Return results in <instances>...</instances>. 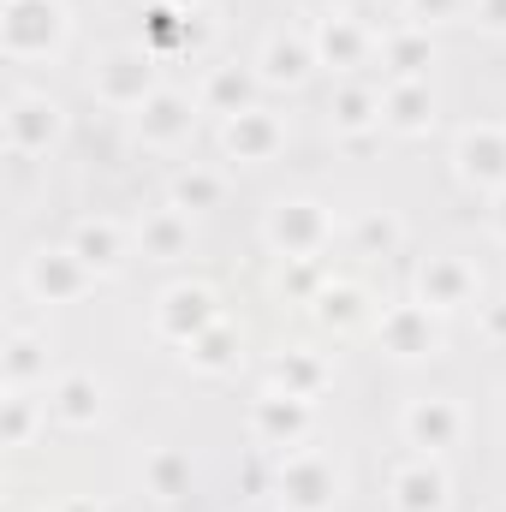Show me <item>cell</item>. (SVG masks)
<instances>
[{"mask_svg":"<svg viewBox=\"0 0 506 512\" xmlns=\"http://www.w3.org/2000/svg\"><path fill=\"white\" fill-rule=\"evenodd\" d=\"M66 6L60 0H6V18H0V42L12 60H48L60 54L66 42Z\"/></svg>","mask_w":506,"mask_h":512,"instance_id":"1","label":"cell"},{"mask_svg":"<svg viewBox=\"0 0 506 512\" xmlns=\"http://www.w3.org/2000/svg\"><path fill=\"white\" fill-rule=\"evenodd\" d=\"M90 90H96V102H108V108H143L161 84H155V54L149 48H120V54H108L96 72H90Z\"/></svg>","mask_w":506,"mask_h":512,"instance_id":"2","label":"cell"},{"mask_svg":"<svg viewBox=\"0 0 506 512\" xmlns=\"http://www.w3.org/2000/svg\"><path fill=\"white\" fill-rule=\"evenodd\" d=\"M328 233H334V221H328V209H322V203H310V197L274 203V215H268V245H274L280 256H292V262L322 256Z\"/></svg>","mask_w":506,"mask_h":512,"instance_id":"3","label":"cell"},{"mask_svg":"<svg viewBox=\"0 0 506 512\" xmlns=\"http://www.w3.org/2000/svg\"><path fill=\"white\" fill-rule=\"evenodd\" d=\"M340 501V471L322 453H292L280 459V507L286 512H334Z\"/></svg>","mask_w":506,"mask_h":512,"instance_id":"4","label":"cell"},{"mask_svg":"<svg viewBox=\"0 0 506 512\" xmlns=\"http://www.w3.org/2000/svg\"><path fill=\"white\" fill-rule=\"evenodd\" d=\"M376 340L381 352H393L399 364H417V358H435L441 352V322L429 304H393L376 316Z\"/></svg>","mask_w":506,"mask_h":512,"instance_id":"5","label":"cell"},{"mask_svg":"<svg viewBox=\"0 0 506 512\" xmlns=\"http://www.w3.org/2000/svg\"><path fill=\"white\" fill-rule=\"evenodd\" d=\"M60 131H66L60 102H48V96H36V90H18V96L6 102V149H12L18 161H24V155H42Z\"/></svg>","mask_w":506,"mask_h":512,"instance_id":"6","label":"cell"},{"mask_svg":"<svg viewBox=\"0 0 506 512\" xmlns=\"http://www.w3.org/2000/svg\"><path fill=\"white\" fill-rule=\"evenodd\" d=\"M221 322V304H215V292L209 286H173V292H161V304H155V334L161 340H173V346H191L203 328H215Z\"/></svg>","mask_w":506,"mask_h":512,"instance_id":"7","label":"cell"},{"mask_svg":"<svg viewBox=\"0 0 506 512\" xmlns=\"http://www.w3.org/2000/svg\"><path fill=\"white\" fill-rule=\"evenodd\" d=\"M453 161H459V179H465V185H477V191L495 197L506 185V131L501 126H465Z\"/></svg>","mask_w":506,"mask_h":512,"instance_id":"8","label":"cell"},{"mask_svg":"<svg viewBox=\"0 0 506 512\" xmlns=\"http://www.w3.org/2000/svg\"><path fill=\"white\" fill-rule=\"evenodd\" d=\"M24 286H30L42 304H72V298H84L90 268L78 262L72 245H60V251H36L30 256V268H24Z\"/></svg>","mask_w":506,"mask_h":512,"instance_id":"9","label":"cell"},{"mask_svg":"<svg viewBox=\"0 0 506 512\" xmlns=\"http://www.w3.org/2000/svg\"><path fill=\"white\" fill-rule=\"evenodd\" d=\"M251 435L268 441V447H298V441L310 435V399L268 387V393L251 405Z\"/></svg>","mask_w":506,"mask_h":512,"instance_id":"10","label":"cell"},{"mask_svg":"<svg viewBox=\"0 0 506 512\" xmlns=\"http://www.w3.org/2000/svg\"><path fill=\"white\" fill-rule=\"evenodd\" d=\"M477 298V268L459 262V256H429L423 274H417V304H429L435 316L441 310H465Z\"/></svg>","mask_w":506,"mask_h":512,"instance_id":"11","label":"cell"},{"mask_svg":"<svg viewBox=\"0 0 506 512\" xmlns=\"http://www.w3.org/2000/svg\"><path fill=\"white\" fill-rule=\"evenodd\" d=\"M459 429H465V411L453 399H411L405 405V441L417 453H429V459L459 447Z\"/></svg>","mask_w":506,"mask_h":512,"instance_id":"12","label":"cell"},{"mask_svg":"<svg viewBox=\"0 0 506 512\" xmlns=\"http://www.w3.org/2000/svg\"><path fill=\"white\" fill-rule=\"evenodd\" d=\"M393 507L399 512H447V471L429 453H411L405 465H393Z\"/></svg>","mask_w":506,"mask_h":512,"instance_id":"13","label":"cell"},{"mask_svg":"<svg viewBox=\"0 0 506 512\" xmlns=\"http://www.w3.org/2000/svg\"><path fill=\"white\" fill-rule=\"evenodd\" d=\"M197 126V108L179 96V90H155L143 108H137V137L149 143V149H179L185 137Z\"/></svg>","mask_w":506,"mask_h":512,"instance_id":"14","label":"cell"},{"mask_svg":"<svg viewBox=\"0 0 506 512\" xmlns=\"http://www.w3.org/2000/svg\"><path fill=\"white\" fill-rule=\"evenodd\" d=\"M221 143H227V155H239V161H268V155L286 143V126H280L268 108H245V114H227Z\"/></svg>","mask_w":506,"mask_h":512,"instance_id":"15","label":"cell"},{"mask_svg":"<svg viewBox=\"0 0 506 512\" xmlns=\"http://www.w3.org/2000/svg\"><path fill=\"white\" fill-rule=\"evenodd\" d=\"M72 251H78V262H84L90 274H114V268L126 262V233H120V221L90 215V221L72 227Z\"/></svg>","mask_w":506,"mask_h":512,"instance_id":"16","label":"cell"},{"mask_svg":"<svg viewBox=\"0 0 506 512\" xmlns=\"http://www.w3.org/2000/svg\"><path fill=\"white\" fill-rule=\"evenodd\" d=\"M48 417H60L66 429H90V423L102 417V382L84 376V370L60 376V382L48 387Z\"/></svg>","mask_w":506,"mask_h":512,"instance_id":"17","label":"cell"},{"mask_svg":"<svg viewBox=\"0 0 506 512\" xmlns=\"http://www.w3.org/2000/svg\"><path fill=\"white\" fill-rule=\"evenodd\" d=\"M429 120H435V96H429L423 78H393V84L381 90V126L429 131Z\"/></svg>","mask_w":506,"mask_h":512,"instance_id":"18","label":"cell"},{"mask_svg":"<svg viewBox=\"0 0 506 512\" xmlns=\"http://www.w3.org/2000/svg\"><path fill=\"white\" fill-rule=\"evenodd\" d=\"M310 48H316V66H340V72H352V66H364L370 36H364L358 18H322Z\"/></svg>","mask_w":506,"mask_h":512,"instance_id":"19","label":"cell"},{"mask_svg":"<svg viewBox=\"0 0 506 512\" xmlns=\"http://www.w3.org/2000/svg\"><path fill=\"white\" fill-rule=\"evenodd\" d=\"M137 251L155 256V262H173V256L191 251V215L185 209H155V215H143L137 221Z\"/></svg>","mask_w":506,"mask_h":512,"instance_id":"20","label":"cell"},{"mask_svg":"<svg viewBox=\"0 0 506 512\" xmlns=\"http://www.w3.org/2000/svg\"><path fill=\"white\" fill-rule=\"evenodd\" d=\"M316 66V48L298 42V36H268L262 54H256V78L262 84H304Z\"/></svg>","mask_w":506,"mask_h":512,"instance_id":"21","label":"cell"},{"mask_svg":"<svg viewBox=\"0 0 506 512\" xmlns=\"http://www.w3.org/2000/svg\"><path fill=\"white\" fill-rule=\"evenodd\" d=\"M328 120H334V131H340V137H364V131H376L381 126V90H364V84L334 90Z\"/></svg>","mask_w":506,"mask_h":512,"instance_id":"22","label":"cell"},{"mask_svg":"<svg viewBox=\"0 0 506 512\" xmlns=\"http://www.w3.org/2000/svg\"><path fill=\"white\" fill-rule=\"evenodd\" d=\"M30 382H48V346L24 328L6 340V393H30Z\"/></svg>","mask_w":506,"mask_h":512,"instance_id":"23","label":"cell"},{"mask_svg":"<svg viewBox=\"0 0 506 512\" xmlns=\"http://www.w3.org/2000/svg\"><path fill=\"white\" fill-rule=\"evenodd\" d=\"M364 316H370L364 286H352V280H328V286L316 292V322H328V328H358Z\"/></svg>","mask_w":506,"mask_h":512,"instance_id":"24","label":"cell"},{"mask_svg":"<svg viewBox=\"0 0 506 512\" xmlns=\"http://www.w3.org/2000/svg\"><path fill=\"white\" fill-rule=\"evenodd\" d=\"M143 489H149L155 501H179V495L191 489V459H185L179 447L149 453V459H143Z\"/></svg>","mask_w":506,"mask_h":512,"instance_id":"25","label":"cell"},{"mask_svg":"<svg viewBox=\"0 0 506 512\" xmlns=\"http://www.w3.org/2000/svg\"><path fill=\"white\" fill-rule=\"evenodd\" d=\"M185 358L197 364V370H209V376H221V370H233V358H239V328L221 316L215 328H203L191 346H185Z\"/></svg>","mask_w":506,"mask_h":512,"instance_id":"26","label":"cell"},{"mask_svg":"<svg viewBox=\"0 0 506 512\" xmlns=\"http://www.w3.org/2000/svg\"><path fill=\"white\" fill-rule=\"evenodd\" d=\"M251 84H256L251 72L221 66V72H209V84H203V108H215V114H245V108H256Z\"/></svg>","mask_w":506,"mask_h":512,"instance_id":"27","label":"cell"},{"mask_svg":"<svg viewBox=\"0 0 506 512\" xmlns=\"http://www.w3.org/2000/svg\"><path fill=\"white\" fill-rule=\"evenodd\" d=\"M221 173H209V167H185L179 179H173V209H185V215H197V209H215L221 203Z\"/></svg>","mask_w":506,"mask_h":512,"instance_id":"28","label":"cell"},{"mask_svg":"<svg viewBox=\"0 0 506 512\" xmlns=\"http://www.w3.org/2000/svg\"><path fill=\"white\" fill-rule=\"evenodd\" d=\"M322 382H328V370L310 358V352H286L280 364H274V387L280 393H298V399H316L322 393Z\"/></svg>","mask_w":506,"mask_h":512,"instance_id":"29","label":"cell"},{"mask_svg":"<svg viewBox=\"0 0 506 512\" xmlns=\"http://www.w3.org/2000/svg\"><path fill=\"white\" fill-rule=\"evenodd\" d=\"M36 423H48V399H30V393H6V447H30Z\"/></svg>","mask_w":506,"mask_h":512,"instance_id":"30","label":"cell"},{"mask_svg":"<svg viewBox=\"0 0 506 512\" xmlns=\"http://www.w3.org/2000/svg\"><path fill=\"white\" fill-rule=\"evenodd\" d=\"M387 66H393V78H423V66H429V36H423V30L387 36Z\"/></svg>","mask_w":506,"mask_h":512,"instance_id":"31","label":"cell"},{"mask_svg":"<svg viewBox=\"0 0 506 512\" xmlns=\"http://www.w3.org/2000/svg\"><path fill=\"white\" fill-rule=\"evenodd\" d=\"M358 239H364V251H393V245H399V221H393V215H370V221H364V227H358Z\"/></svg>","mask_w":506,"mask_h":512,"instance_id":"32","label":"cell"},{"mask_svg":"<svg viewBox=\"0 0 506 512\" xmlns=\"http://www.w3.org/2000/svg\"><path fill=\"white\" fill-rule=\"evenodd\" d=\"M405 6H411V18H423V24H441V18H459L465 0H405Z\"/></svg>","mask_w":506,"mask_h":512,"instance_id":"33","label":"cell"},{"mask_svg":"<svg viewBox=\"0 0 506 512\" xmlns=\"http://www.w3.org/2000/svg\"><path fill=\"white\" fill-rule=\"evenodd\" d=\"M477 24L495 30V36H506V0H477Z\"/></svg>","mask_w":506,"mask_h":512,"instance_id":"34","label":"cell"},{"mask_svg":"<svg viewBox=\"0 0 506 512\" xmlns=\"http://www.w3.org/2000/svg\"><path fill=\"white\" fill-rule=\"evenodd\" d=\"M483 334H489L495 346H506V298H495V304L483 310Z\"/></svg>","mask_w":506,"mask_h":512,"instance_id":"35","label":"cell"},{"mask_svg":"<svg viewBox=\"0 0 506 512\" xmlns=\"http://www.w3.org/2000/svg\"><path fill=\"white\" fill-rule=\"evenodd\" d=\"M489 227H495V233L506 239V185L495 191V197H489Z\"/></svg>","mask_w":506,"mask_h":512,"instance_id":"36","label":"cell"},{"mask_svg":"<svg viewBox=\"0 0 506 512\" xmlns=\"http://www.w3.org/2000/svg\"><path fill=\"white\" fill-rule=\"evenodd\" d=\"M173 6H185V0H173Z\"/></svg>","mask_w":506,"mask_h":512,"instance_id":"37","label":"cell"}]
</instances>
